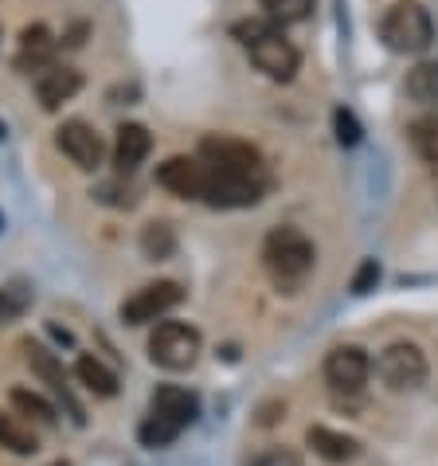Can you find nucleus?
Wrapping results in <instances>:
<instances>
[{
	"label": "nucleus",
	"mask_w": 438,
	"mask_h": 466,
	"mask_svg": "<svg viewBox=\"0 0 438 466\" xmlns=\"http://www.w3.org/2000/svg\"><path fill=\"white\" fill-rule=\"evenodd\" d=\"M200 161L219 177H263V153L243 137L208 134L200 137Z\"/></svg>",
	"instance_id": "nucleus-5"
},
{
	"label": "nucleus",
	"mask_w": 438,
	"mask_h": 466,
	"mask_svg": "<svg viewBox=\"0 0 438 466\" xmlns=\"http://www.w3.org/2000/svg\"><path fill=\"white\" fill-rule=\"evenodd\" d=\"M0 228H5V216H0Z\"/></svg>",
	"instance_id": "nucleus-33"
},
{
	"label": "nucleus",
	"mask_w": 438,
	"mask_h": 466,
	"mask_svg": "<svg viewBox=\"0 0 438 466\" xmlns=\"http://www.w3.org/2000/svg\"><path fill=\"white\" fill-rule=\"evenodd\" d=\"M270 466H298V459H294L290 451H282V455H274V459H270Z\"/></svg>",
	"instance_id": "nucleus-30"
},
{
	"label": "nucleus",
	"mask_w": 438,
	"mask_h": 466,
	"mask_svg": "<svg viewBox=\"0 0 438 466\" xmlns=\"http://www.w3.org/2000/svg\"><path fill=\"white\" fill-rule=\"evenodd\" d=\"M376 372L392 392H415V388L427 384L431 369H427V357H423V349L415 341H395L380 353Z\"/></svg>",
	"instance_id": "nucleus-6"
},
{
	"label": "nucleus",
	"mask_w": 438,
	"mask_h": 466,
	"mask_svg": "<svg viewBox=\"0 0 438 466\" xmlns=\"http://www.w3.org/2000/svg\"><path fill=\"white\" fill-rule=\"evenodd\" d=\"M305 443L317 459H325V462H353L360 455V439L344 435V431H333V427H321V423L305 431Z\"/></svg>",
	"instance_id": "nucleus-17"
},
{
	"label": "nucleus",
	"mask_w": 438,
	"mask_h": 466,
	"mask_svg": "<svg viewBox=\"0 0 438 466\" xmlns=\"http://www.w3.org/2000/svg\"><path fill=\"white\" fill-rule=\"evenodd\" d=\"M200 329L188 326V321H161L157 329L149 333V360L169 372H184L196 365L200 357Z\"/></svg>",
	"instance_id": "nucleus-4"
},
{
	"label": "nucleus",
	"mask_w": 438,
	"mask_h": 466,
	"mask_svg": "<svg viewBox=\"0 0 438 466\" xmlns=\"http://www.w3.org/2000/svg\"><path fill=\"white\" fill-rule=\"evenodd\" d=\"M282 28L278 24H270L266 16H254V20H239V24H231V35H235L239 44H247V47H254V44H263V40H270V35H278Z\"/></svg>",
	"instance_id": "nucleus-26"
},
{
	"label": "nucleus",
	"mask_w": 438,
	"mask_h": 466,
	"mask_svg": "<svg viewBox=\"0 0 438 466\" xmlns=\"http://www.w3.org/2000/svg\"><path fill=\"white\" fill-rule=\"evenodd\" d=\"M380 40L395 56H423L434 44V20L419 0H399L383 12L380 20Z\"/></svg>",
	"instance_id": "nucleus-3"
},
{
	"label": "nucleus",
	"mask_w": 438,
	"mask_h": 466,
	"mask_svg": "<svg viewBox=\"0 0 438 466\" xmlns=\"http://www.w3.org/2000/svg\"><path fill=\"white\" fill-rule=\"evenodd\" d=\"M83 90V75L67 67V63H51L35 75V98H40L44 110H59L63 102H71Z\"/></svg>",
	"instance_id": "nucleus-14"
},
{
	"label": "nucleus",
	"mask_w": 438,
	"mask_h": 466,
	"mask_svg": "<svg viewBox=\"0 0 438 466\" xmlns=\"http://www.w3.org/2000/svg\"><path fill=\"white\" fill-rule=\"evenodd\" d=\"M407 146L415 149L419 161H427L438 169V110H427L407 122Z\"/></svg>",
	"instance_id": "nucleus-18"
},
{
	"label": "nucleus",
	"mask_w": 438,
	"mask_h": 466,
	"mask_svg": "<svg viewBox=\"0 0 438 466\" xmlns=\"http://www.w3.org/2000/svg\"><path fill=\"white\" fill-rule=\"evenodd\" d=\"M314 263H317L314 239L302 228H274L263 239V267L282 294H298L302 282L314 275Z\"/></svg>",
	"instance_id": "nucleus-1"
},
{
	"label": "nucleus",
	"mask_w": 438,
	"mask_h": 466,
	"mask_svg": "<svg viewBox=\"0 0 438 466\" xmlns=\"http://www.w3.org/2000/svg\"><path fill=\"white\" fill-rule=\"evenodd\" d=\"M55 146L63 149V157H67L75 169L83 173H95L102 157H106V141H102V134L90 122L83 118H67L59 129H55Z\"/></svg>",
	"instance_id": "nucleus-8"
},
{
	"label": "nucleus",
	"mask_w": 438,
	"mask_h": 466,
	"mask_svg": "<svg viewBox=\"0 0 438 466\" xmlns=\"http://www.w3.org/2000/svg\"><path fill=\"white\" fill-rule=\"evenodd\" d=\"M251 51V63L259 67L266 79H274V83H290L294 75H298V67H302V51L294 47L286 35H270V40H263V44H254V47H247Z\"/></svg>",
	"instance_id": "nucleus-13"
},
{
	"label": "nucleus",
	"mask_w": 438,
	"mask_h": 466,
	"mask_svg": "<svg viewBox=\"0 0 438 466\" xmlns=\"http://www.w3.org/2000/svg\"><path fill=\"white\" fill-rule=\"evenodd\" d=\"M12 408H16L20 416H32L35 423H47V427L59 420V411L51 408L40 392H32V388H12Z\"/></svg>",
	"instance_id": "nucleus-25"
},
{
	"label": "nucleus",
	"mask_w": 438,
	"mask_h": 466,
	"mask_svg": "<svg viewBox=\"0 0 438 466\" xmlns=\"http://www.w3.org/2000/svg\"><path fill=\"white\" fill-rule=\"evenodd\" d=\"M407 98L427 110H438V59H423L407 71Z\"/></svg>",
	"instance_id": "nucleus-20"
},
{
	"label": "nucleus",
	"mask_w": 438,
	"mask_h": 466,
	"mask_svg": "<svg viewBox=\"0 0 438 466\" xmlns=\"http://www.w3.org/2000/svg\"><path fill=\"white\" fill-rule=\"evenodd\" d=\"M208 180H212V169L200 157H169L164 165H157V185L180 200H204Z\"/></svg>",
	"instance_id": "nucleus-10"
},
{
	"label": "nucleus",
	"mask_w": 438,
	"mask_h": 466,
	"mask_svg": "<svg viewBox=\"0 0 438 466\" xmlns=\"http://www.w3.org/2000/svg\"><path fill=\"white\" fill-rule=\"evenodd\" d=\"M372 377V360L368 353L360 345H337V349H329V357H325V380L333 392H360V388L368 384Z\"/></svg>",
	"instance_id": "nucleus-11"
},
{
	"label": "nucleus",
	"mask_w": 438,
	"mask_h": 466,
	"mask_svg": "<svg viewBox=\"0 0 438 466\" xmlns=\"http://www.w3.org/2000/svg\"><path fill=\"white\" fill-rule=\"evenodd\" d=\"M270 188V177H219L212 173L208 192H204V204L208 208H254Z\"/></svg>",
	"instance_id": "nucleus-9"
},
{
	"label": "nucleus",
	"mask_w": 438,
	"mask_h": 466,
	"mask_svg": "<svg viewBox=\"0 0 438 466\" xmlns=\"http://www.w3.org/2000/svg\"><path fill=\"white\" fill-rule=\"evenodd\" d=\"M200 416V396L188 392V388H176V384H161L149 400V416L141 420L137 427V439L141 447L149 451H161L180 439L184 427H192Z\"/></svg>",
	"instance_id": "nucleus-2"
},
{
	"label": "nucleus",
	"mask_w": 438,
	"mask_h": 466,
	"mask_svg": "<svg viewBox=\"0 0 438 466\" xmlns=\"http://www.w3.org/2000/svg\"><path fill=\"white\" fill-rule=\"evenodd\" d=\"M59 40L51 35L47 24H28L20 32V51H16V71L20 75H32V71H44L51 67V56H55Z\"/></svg>",
	"instance_id": "nucleus-16"
},
{
	"label": "nucleus",
	"mask_w": 438,
	"mask_h": 466,
	"mask_svg": "<svg viewBox=\"0 0 438 466\" xmlns=\"http://www.w3.org/2000/svg\"><path fill=\"white\" fill-rule=\"evenodd\" d=\"M32 309V287L28 282H5L0 287V326H12Z\"/></svg>",
	"instance_id": "nucleus-23"
},
{
	"label": "nucleus",
	"mask_w": 438,
	"mask_h": 466,
	"mask_svg": "<svg viewBox=\"0 0 438 466\" xmlns=\"http://www.w3.org/2000/svg\"><path fill=\"white\" fill-rule=\"evenodd\" d=\"M51 466H67V462H51Z\"/></svg>",
	"instance_id": "nucleus-32"
},
{
	"label": "nucleus",
	"mask_w": 438,
	"mask_h": 466,
	"mask_svg": "<svg viewBox=\"0 0 438 466\" xmlns=\"http://www.w3.org/2000/svg\"><path fill=\"white\" fill-rule=\"evenodd\" d=\"M380 263L376 258H364V263L356 267V275H353V294H368V290H376V282H380Z\"/></svg>",
	"instance_id": "nucleus-28"
},
{
	"label": "nucleus",
	"mask_w": 438,
	"mask_h": 466,
	"mask_svg": "<svg viewBox=\"0 0 438 466\" xmlns=\"http://www.w3.org/2000/svg\"><path fill=\"white\" fill-rule=\"evenodd\" d=\"M0 137H5V122H0Z\"/></svg>",
	"instance_id": "nucleus-31"
},
{
	"label": "nucleus",
	"mask_w": 438,
	"mask_h": 466,
	"mask_svg": "<svg viewBox=\"0 0 438 466\" xmlns=\"http://www.w3.org/2000/svg\"><path fill=\"white\" fill-rule=\"evenodd\" d=\"M28 349V365H32V372L40 377L51 392H55L59 400H63V408H67V416L75 420V423H86V411H83V404L75 400V392H71V384H67V372H63V360L51 353V349H44V345H24Z\"/></svg>",
	"instance_id": "nucleus-12"
},
{
	"label": "nucleus",
	"mask_w": 438,
	"mask_h": 466,
	"mask_svg": "<svg viewBox=\"0 0 438 466\" xmlns=\"http://www.w3.org/2000/svg\"><path fill=\"white\" fill-rule=\"evenodd\" d=\"M95 200H102V204H114V208H134L137 204V197H134V188H118V185H102V188H95L90 192Z\"/></svg>",
	"instance_id": "nucleus-29"
},
{
	"label": "nucleus",
	"mask_w": 438,
	"mask_h": 466,
	"mask_svg": "<svg viewBox=\"0 0 438 466\" xmlns=\"http://www.w3.org/2000/svg\"><path fill=\"white\" fill-rule=\"evenodd\" d=\"M333 126H337V141H341V146H356L360 134H364L360 122H356V114L344 110V106H337V114H333Z\"/></svg>",
	"instance_id": "nucleus-27"
},
{
	"label": "nucleus",
	"mask_w": 438,
	"mask_h": 466,
	"mask_svg": "<svg viewBox=\"0 0 438 466\" xmlns=\"http://www.w3.org/2000/svg\"><path fill=\"white\" fill-rule=\"evenodd\" d=\"M184 302V287L173 279H161V282H149V287L134 290L130 298L122 302V321L125 326H145V321H157L164 318L169 309H176Z\"/></svg>",
	"instance_id": "nucleus-7"
},
{
	"label": "nucleus",
	"mask_w": 438,
	"mask_h": 466,
	"mask_svg": "<svg viewBox=\"0 0 438 466\" xmlns=\"http://www.w3.org/2000/svg\"><path fill=\"white\" fill-rule=\"evenodd\" d=\"M141 255L149 263H164V258L176 255V228L164 224V219H153V224L141 228Z\"/></svg>",
	"instance_id": "nucleus-21"
},
{
	"label": "nucleus",
	"mask_w": 438,
	"mask_h": 466,
	"mask_svg": "<svg viewBox=\"0 0 438 466\" xmlns=\"http://www.w3.org/2000/svg\"><path fill=\"white\" fill-rule=\"evenodd\" d=\"M153 149V134L141 122H122L118 126V141H114V169L118 177H130L141 169V161Z\"/></svg>",
	"instance_id": "nucleus-15"
},
{
	"label": "nucleus",
	"mask_w": 438,
	"mask_h": 466,
	"mask_svg": "<svg viewBox=\"0 0 438 466\" xmlns=\"http://www.w3.org/2000/svg\"><path fill=\"white\" fill-rule=\"evenodd\" d=\"M317 0H263V16L270 24H278V28H286V24H305L314 16Z\"/></svg>",
	"instance_id": "nucleus-24"
},
{
	"label": "nucleus",
	"mask_w": 438,
	"mask_h": 466,
	"mask_svg": "<svg viewBox=\"0 0 438 466\" xmlns=\"http://www.w3.org/2000/svg\"><path fill=\"white\" fill-rule=\"evenodd\" d=\"M75 377H79V384L86 388V392H95L98 400L118 396V372H110L98 357H90V353H83L79 360H75Z\"/></svg>",
	"instance_id": "nucleus-19"
},
{
	"label": "nucleus",
	"mask_w": 438,
	"mask_h": 466,
	"mask_svg": "<svg viewBox=\"0 0 438 466\" xmlns=\"http://www.w3.org/2000/svg\"><path fill=\"white\" fill-rule=\"evenodd\" d=\"M0 447L12 451V455H35L40 439H35V431L20 416H5L0 411Z\"/></svg>",
	"instance_id": "nucleus-22"
}]
</instances>
